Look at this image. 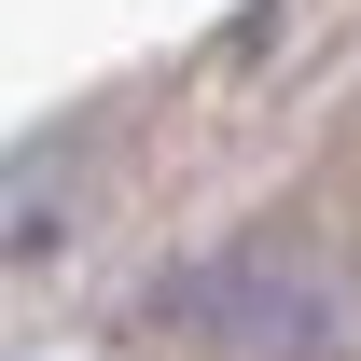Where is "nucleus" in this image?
Wrapping results in <instances>:
<instances>
[{
	"mask_svg": "<svg viewBox=\"0 0 361 361\" xmlns=\"http://www.w3.org/2000/svg\"><path fill=\"white\" fill-rule=\"evenodd\" d=\"M167 334H195L209 361H361V278L334 236L264 223L167 278Z\"/></svg>",
	"mask_w": 361,
	"mask_h": 361,
	"instance_id": "nucleus-1",
	"label": "nucleus"
}]
</instances>
